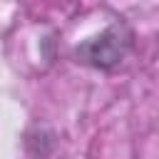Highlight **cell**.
<instances>
[{
  "label": "cell",
  "instance_id": "cell-1",
  "mask_svg": "<svg viewBox=\"0 0 159 159\" xmlns=\"http://www.w3.org/2000/svg\"><path fill=\"white\" fill-rule=\"evenodd\" d=\"M132 47V32L119 22V25H112L107 27L102 35H97L94 40L80 45L77 50V57L92 67H102V70H109L114 65H119L124 60V55L129 52Z\"/></svg>",
  "mask_w": 159,
  "mask_h": 159
}]
</instances>
